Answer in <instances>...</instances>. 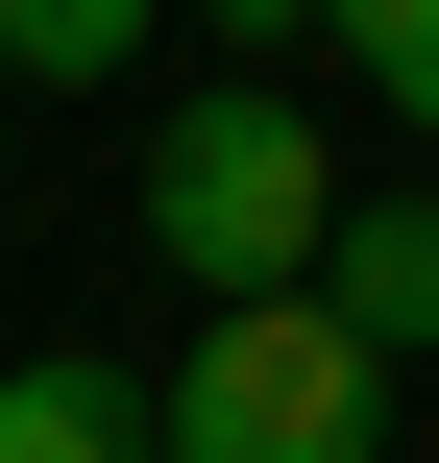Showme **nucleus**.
I'll return each instance as SVG.
<instances>
[{
    "instance_id": "1",
    "label": "nucleus",
    "mask_w": 439,
    "mask_h": 463,
    "mask_svg": "<svg viewBox=\"0 0 439 463\" xmlns=\"http://www.w3.org/2000/svg\"><path fill=\"white\" fill-rule=\"evenodd\" d=\"M122 220L196 269V317H269V293H318L342 146H318V98H293V73H196V98L147 122V195H122Z\"/></svg>"
},
{
    "instance_id": "3",
    "label": "nucleus",
    "mask_w": 439,
    "mask_h": 463,
    "mask_svg": "<svg viewBox=\"0 0 439 463\" xmlns=\"http://www.w3.org/2000/svg\"><path fill=\"white\" fill-rule=\"evenodd\" d=\"M318 342L391 391V366H439V195H342L318 220Z\"/></svg>"
},
{
    "instance_id": "4",
    "label": "nucleus",
    "mask_w": 439,
    "mask_h": 463,
    "mask_svg": "<svg viewBox=\"0 0 439 463\" xmlns=\"http://www.w3.org/2000/svg\"><path fill=\"white\" fill-rule=\"evenodd\" d=\"M0 463H147V366L122 342H0Z\"/></svg>"
},
{
    "instance_id": "6",
    "label": "nucleus",
    "mask_w": 439,
    "mask_h": 463,
    "mask_svg": "<svg viewBox=\"0 0 439 463\" xmlns=\"http://www.w3.org/2000/svg\"><path fill=\"white\" fill-rule=\"evenodd\" d=\"M342 73H367V98L439 146V0H342Z\"/></svg>"
},
{
    "instance_id": "2",
    "label": "nucleus",
    "mask_w": 439,
    "mask_h": 463,
    "mask_svg": "<svg viewBox=\"0 0 439 463\" xmlns=\"http://www.w3.org/2000/svg\"><path fill=\"white\" fill-rule=\"evenodd\" d=\"M147 463H391V391L318 342V293H269L147 366Z\"/></svg>"
},
{
    "instance_id": "5",
    "label": "nucleus",
    "mask_w": 439,
    "mask_h": 463,
    "mask_svg": "<svg viewBox=\"0 0 439 463\" xmlns=\"http://www.w3.org/2000/svg\"><path fill=\"white\" fill-rule=\"evenodd\" d=\"M0 73L24 98H98V73H147V0H0Z\"/></svg>"
}]
</instances>
